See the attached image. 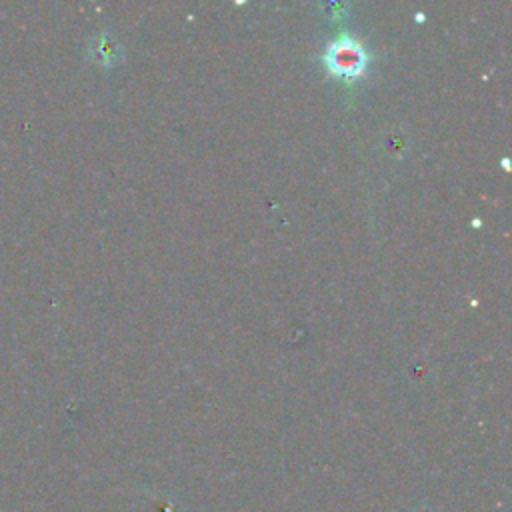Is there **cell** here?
<instances>
[{
    "label": "cell",
    "mask_w": 512,
    "mask_h": 512,
    "mask_svg": "<svg viewBox=\"0 0 512 512\" xmlns=\"http://www.w3.org/2000/svg\"><path fill=\"white\" fill-rule=\"evenodd\" d=\"M324 62H326V66L332 74L350 78V76H358L364 70L366 52L362 50V46L354 38L340 36L326 50Z\"/></svg>",
    "instance_id": "cell-1"
}]
</instances>
